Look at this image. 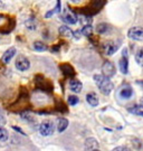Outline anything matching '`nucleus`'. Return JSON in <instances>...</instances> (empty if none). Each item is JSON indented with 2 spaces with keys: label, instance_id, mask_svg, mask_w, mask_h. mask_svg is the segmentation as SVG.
<instances>
[{
  "label": "nucleus",
  "instance_id": "1",
  "mask_svg": "<svg viewBox=\"0 0 143 151\" xmlns=\"http://www.w3.org/2000/svg\"><path fill=\"white\" fill-rule=\"evenodd\" d=\"M94 81L96 83V86L98 87V90L104 94V95H109L112 91H113V83L110 78L105 77L102 74H96L94 75Z\"/></svg>",
  "mask_w": 143,
  "mask_h": 151
},
{
  "label": "nucleus",
  "instance_id": "2",
  "mask_svg": "<svg viewBox=\"0 0 143 151\" xmlns=\"http://www.w3.org/2000/svg\"><path fill=\"white\" fill-rule=\"evenodd\" d=\"M106 1H92L90 2L88 5L85 7L84 9H82V14H84L85 16H93V15H95L97 12H100L102 8L104 7Z\"/></svg>",
  "mask_w": 143,
  "mask_h": 151
},
{
  "label": "nucleus",
  "instance_id": "3",
  "mask_svg": "<svg viewBox=\"0 0 143 151\" xmlns=\"http://www.w3.org/2000/svg\"><path fill=\"white\" fill-rule=\"evenodd\" d=\"M35 84H36V88L40 90V91H45L48 93L53 91L52 83L48 81L47 78H45L42 74H38L37 76H35Z\"/></svg>",
  "mask_w": 143,
  "mask_h": 151
},
{
  "label": "nucleus",
  "instance_id": "4",
  "mask_svg": "<svg viewBox=\"0 0 143 151\" xmlns=\"http://www.w3.org/2000/svg\"><path fill=\"white\" fill-rule=\"evenodd\" d=\"M54 131H55V125L49 120L44 121L39 125V133L44 137H49V135L54 134Z\"/></svg>",
  "mask_w": 143,
  "mask_h": 151
},
{
  "label": "nucleus",
  "instance_id": "5",
  "mask_svg": "<svg viewBox=\"0 0 143 151\" xmlns=\"http://www.w3.org/2000/svg\"><path fill=\"white\" fill-rule=\"evenodd\" d=\"M102 75H104L107 78H111L115 75L116 73V68H115V65L113 64L110 60H105L103 63V66H102Z\"/></svg>",
  "mask_w": 143,
  "mask_h": 151
},
{
  "label": "nucleus",
  "instance_id": "6",
  "mask_svg": "<svg viewBox=\"0 0 143 151\" xmlns=\"http://www.w3.org/2000/svg\"><path fill=\"white\" fill-rule=\"evenodd\" d=\"M62 11H63L62 12V19H63V22H65L66 24H68V25H75L77 22V16L72 10L65 8Z\"/></svg>",
  "mask_w": 143,
  "mask_h": 151
},
{
  "label": "nucleus",
  "instance_id": "7",
  "mask_svg": "<svg viewBox=\"0 0 143 151\" xmlns=\"http://www.w3.org/2000/svg\"><path fill=\"white\" fill-rule=\"evenodd\" d=\"M30 67V62L29 60L25 57L24 55H19L16 60V68L18 70H21V72H25V70H29Z\"/></svg>",
  "mask_w": 143,
  "mask_h": 151
},
{
  "label": "nucleus",
  "instance_id": "8",
  "mask_svg": "<svg viewBox=\"0 0 143 151\" xmlns=\"http://www.w3.org/2000/svg\"><path fill=\"white\" fill-rule=\"evenodd\" d=\"M127 36L132 40H143V27H132L127 32Z\"/></svg>",
  "mask_w": 143,
  "mask_h": 151
},
{
  "label": "nucleus",
  "instance_id": "9",
  "mask_svg": "<svg viewBox=\"0 0 143 151\" xmlns=\"http://www.w3.org/2000/svg\"><path fill=\"white\" fill-rule=\"evenodd\" d=\"M59 68H60V70H62V73H63L64 75L66 76V77H70L72 80H73V77L75 76V74H76L74 67L70 64H68V63L60 64L59 65Z\"/></svg>",
  "mask_w": 143,
  "mask_h": 151
},
{
  "label": "nucleus",
  "instance_id": "10",
  "mask_svg": "<svg viewBox=\"0 0 143 151\" xmlns=\"http://www.w3.org/2000/svg\"><path fill=\"white\" fill-rule=\"evenodd\" d=\"M117 45L114 42H112V40H107L105 43L103 44V49H104V52H105L106 55H113L115 52L117 50Z\"/></svg>",
  "mask_w": 143,
  "mask_h": 151
},
{
  "label": "nucleus",
  "instance_id": "11",
  "mask_svg": "<svg viewBox=\"0 0 143 151\" xmlns=\"http://www.w3.org/2000/svg\"><path fill=\"white\" fill-rule=\"evenodd\" d=\"M119 94H120V96L122 97V99H130V97H132L133 95V90L131 85H129V84H125V85H123L121 87V90L119 92Z\"/></svg>",
  "mask_w": 143,
  "mask_h": 151
},
{
  "label": "nucleus",
  "instance_id": "12",
  "mask_svg": "<svg viewBox=\"0 0 143 151\" xmlns=\"http://www.w3.org/2000/svg\"><path fill=\"white\" fill-rule=\"evenodd\" d=\"M98 142L94 138H88L85 141V150L86 151H94L98 150Z\"/></svg>",
  "mask_w": 143,
  "mask_h": 151
},
{
  "label": "nucleus",
  "instance_id": "13",
  "mask_svg": "<svg viewBox=\"0 0 143 151\" xmlns=\"http://www.w3.org/2000/svg\"><path fill=\"white\" fill-rule=\"evenodd\" d=\"M15 55H16V48L15 47H10L9 49H7L4 53V55H2V62L5 64H9Z\"/></svg>",
  "mask_w": 143,
  "mask_h": 151
},
{
  "label": "nucleus",
  "instance_id": "14",
  "mask_svg": "<svg viewBox=\"0 0 143 151\" xmlns=\"http://www.w3.org/2000/svg\"><path fill=\"white\" fill-rule=\"evenodd\" d=\"M86 101H87V103L90 104L91 106H97L98 103H100L98 96L94 92H90V93L86 94Z\"/></svg>",
  "mask_w": 143,
  "mask_h": 151
},
{
  "label": "nucleus",
  "instance_id": "15",
  "mask_svg": "<svg viewBox=\"0 0 143 151\" xmlns=\"http://www.w3.org/2000/svg\"><path fill=\"white\" fill-rule=\"evenodd\" d=\"M69 88L73 92H75V93H80L82 91V88H83V83L78 81V80L73 78V80L69 81Z\"/></svg>",
  "mask_w": 143,
  "mask_h": 151
},
{
  "label": "nucleus",
  "instance_id": "16",
  "mask_svg": "<svg viewBox=\"0 0 143 151\" xmlns=\"http://www.w3.org/2000/svg\"><path fill=\"white\" fill-rule=\"evenodd\" d=\"M119 66H120V70L121 73L126 75L129 73V60L126 56H123L121 60H119Z\"/></svg>",
  "mask_w": 143,
  "mask_h": 151
},
{
  "label": "nucleus",
  "instance_id": "17",
  "mask_svg": "<svg viewBox=\"0 0 143 151\" xmlns=\"http://www.w3.org/2000/svg\"><path fill=\"white\" fill-rule=\"evenodd\" d=\"M59 34L66 38H75V32L68 26H60L59 27Z\"/></svg>",
  "mask_w": 143,
  "mask_h": 151
},
{
  "label": "nucleus",
  "instance_id": "18",
  "mask_svg": "<svg viewBox=\"0 0 143 151\" xmlns=\"http://www.w3.org/2000/svg\"><path fill=\"white\" fill-rule=\"evenodd\" d=\"M25 25H26V27L28 28L29 30H35V29L37 28V19L34 18V17H30V18H28L26 20Z\"/></svg>",
  "mask_w": 143,
  "mask_h": 151
},
{
  "label": "nucleus",
  "instance_id": "19",
  "mask_svg": "<svg viewBox=\"0 0 143 151\" xmlns=\"http://www.w3.org/2000/svg\"><path fill=\"white\" fill-rule=\"evenodd\" d=\"M129 112L135 114V115H139V116H143V106H141V105L131 106V108H129Z\"/></svg>",
  "mask_w": 143,
  "mask_h": 151
},
{
  "label": "nucleus",
  "instance_id": "20",
  "mask_svg": "<svg viewBox=\"0 0 143 151\" xmlns=\"http://www.w3.org/2000/svg\"><path fill=\"white\" fill-rule=\"evenodd\" d=\"M68 127V120L65 119V118H62V119L58 120V125H57V130L59 132H64L65 130L67 129Z\"/></svg>",
  "mask_w": 143,
  "mask_h": 151
},
{
  "label": "nucleus",
  "instance_id": "21",
  "mask_svg": "<svg viewBox=\"0 0 143 151\" xmlns=\"http://www.w3.org/2000/svg\"><path fill=\"white\" fill-rule=\"evenodd\" d=\"M110 26L105 24V22H102V24H98L97 26H96V32H98V34H106V32H110Z\"/></svg>",
  "mask_w": 143,
  "mask_h": 151
},
{
  "label": "nucleus",
  "instance_id": "22",
  "mask_svg": "<svg viewBox=\"0 0 143 151\" xmlns=\"http://www.w3.org/2000/svg\"><path fill=\"white\" fill-rule=\"evenodd\" d=\"M80 34L86 36V37H90V36H92V34H93V27L91 25H88V26H83V28L80 29Z\"/></svg>",
  "mask_w": 143,
  "mask_h": 151
},
{
  "label": "nucleus",
  "instance_id": "23",
  "mask_svg": "<svg viewBox=\"0 0 143 151\" xmlns=\"http://www.w3.org/2000/svg\"><path fill=\"white\" fill-rule=\"evenodd\" d=\"M32 46H34V49L37 50V52H45V50H47V46L44 43H42V42H35Z\"/></svg>",
  "mask_w": 143,
  "mask_h": 151
},
{
  "label": "nucleus",
  "instance_id": "24",
  "mask_svg": "<svg viewBox=\"0 0 143 151\" xmlns=\"http://www.w3.org/2000/svg\"><path fill=\"white\" fill-rule=\"evenodd\" d=\"M59 11H62L60 10V1H57V4H56V7L54 8V9H52V10H49L45 15V17L46 18H49V17H52L53 15H55V14H57V12H59Z\"/></svg>",
  "mask_w": 143,
  "mask_h": 151
},
{
  "label": "nucleus",
  "instance_id": "25",
  "mask_svg": "<svg viewBox=\"0 0 143 151\" xmlns=\"http://www.w3.org/2000/svg\"><path fill=\"white\" fill-rule=\"evenodd\" d=\"M135 60L140 66H143V47L140 48L135 54Z\"/></svg>",
  "mask_w": 143,
  "mask_h": 151
},
{
  "label": "nucleus",
  "instance_id": "26",
  "mask_svg": "<svg viewBox=\"0 0 143 151\" xmlns=\"http://www.w3.org/2000/svg\"><path fill=\"white\" fill-rule=\"evenodd\" d=\"M56 110H57L58 112H64V113H66V112H67V106H66L62 101H58L57 104H56Z\"/></svg>",
  "mask_w": 143,
  "mask_h": 151
},
{
  "label": "nucleus",
  "instance_id": "27",
  "mask_svg": "<svg viewBox=\"0 0 143 151\" xmlns=\"http://www.w3.org/2000/svg\"><path fill=\"white\" fill-rule=\"evenodd\" d=\"M78 102H80V99L76 96V95H69L68 96V104L69 105L74 106V105H76Z\"/></svg>",
  "mask_w": 143,
  "mask_h": 151
},
{
  "label": "nucleus",
  "instance_id": "28",
  "mask_svg": "<svg viewBox=\"0 0 143 151\" xmlns=\"http://www.w3.org/2000/svg\"><path fill=\"white\" fill-rule=\"evenodd\" d=\"M8 137H9V135H8L7 130L0 127V141H7L8 140Z\"/></svg>",
  "mask_w": 143,
  "mask_h": 151
},
{
  "label": "nucleus",
  "instance_id": "29",
  "mask_svg": "<svg viewBox=\"0 0 143 151\" xmlns=\"http://www.w3.org/2000/svg\"><path fill=\"white\" fill-rule=\"evenodd\" d=\"M132 143L134 145V148L135 149H141V146H142V143H141V141L138 140V139H134V140H132Z\"/></svg>",
  "mask_w": 143,
  "mask_h": 151
},
{
  "label": "nucleus",
  "instance_id": "30",
  "mask_svg": "<svg viewBox=\"0 0 143 151\" xmlns=\"http://www.w3.org/2000/svg\"><path fill=\"white\" fill-rule=\"evenodd\" d=\"M113 151H131V149H130V148H127V147L120 146V147H116L115 149H113Z\"/></svg>",
  "mask_w": 143,
  "mask_h": 151
},
{
  "label": "nucleus",
  "instance_id": "31",
  "mask_svg": "<svg viewBox=\"0 0 143 151\" xmlns=\"http://www.w3.org/2000/svg\"><path fill=\"white\" fill-rule=\"evenodd\" d=\"M12 129L15 130V131H18V132H19V133H21V134H25V132H24V131H22V130H21L20 128L16 127V125H14V127H12Z\"/></svg>",
  "mask_w": 143,
  "mask_h": 151
},
{
  "label": "nucleus",
  "instance_id": "32",
  "mask_svg": "<svg viewBox=\"0 0 143 151\" xmlns=\"http://www.w3.org/2000/svg\"><path fill=\"white\" fill-rule=\"evenodd\" d=\"M6 123V120H5V118L2 116V115H0V127L1 125H4V124Z\"/></svg>",
  "mask_w": 143,
  "mask_h": 151
},
{
  "label": "nucleus",
  "instance_id": "33",
  "mask_svg": "<svg viewBox=\"0 0 143 151\" xmlns=\"http://www.w3.org/2000/svg\"><path fill=\"white\" fill-rule=\"evenodd\" d=\"M1 8H4V2H2V1H0V9H1Z\"/></svg>",
  "mask_w": 143,
  "mask_h": 151
},
{
  "label": "nucleus",
  "instance_id": "34",
  "mask_svg": "<svg viewBox=\"0 0 143 151\" xmlns=\"http://www.w3.org/2000/svg\"><path fill=\"white\" fill-rule=\"evenodd\" d=\"M138 83L140 84V85H142V86H143V82H138Z\"/></svg>",
  "mask_w": 143,
  "mask_h": 151
},
{
  "label": "nucleus",
  "instance_id": "35",
  "mask_svg": "<svg viewBox=\"0 0 143 151\" xmlns=\"http://www.w3.org/2000/svg\"><path fill=\"white\" fill-rule=\"evenodd\" d=\"M94 151H100V150H94Z\"/></svg>",
  "mask_w": 143,
  "mask_h": 151
}]
</instances>
